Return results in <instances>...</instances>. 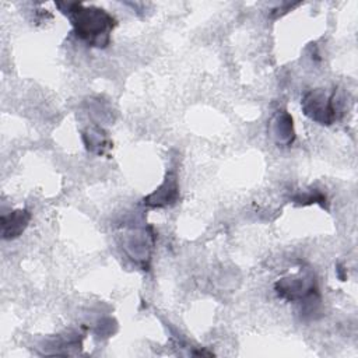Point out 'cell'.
I'll return each mask as SVG.
<instances>
[{"label":"cell","instance_id":"cell-1","mask_svg":"<svg viewBox=\"0 0 358 358\" xmlns=\"http://www.w3.org/2000/svg\"><path fill=\"white\" fill-rule=\"evenodd\" d=\"M63 13L71 20L76 35L91 46L103 48L109 43L110 32L116 25L115 18L102 8L85 7L81 3H67Z\"/></svg>","mask_w":358,"mask_h":358},{"label":"cell","instance_id":"cell-2","mask_svg":"<svg viewBox=\"0 0 358 358\" xmlns=\"http://www.w3.org/2000/svg\"><path fill=\"white\" fill-rule=\"evenodd\" d=\"M301 108L303 113L320 124H331L337 119L338 108L336 103V91H326L324 88H316L306 92L302 98Z\"/></svg>","mask_w":358,"mask_h":358},{"label":"cell","instance_id":"cell-3","mask_svg":"<svg viewBox=\"0 0 358 358\" xmlns=\"http://www.w3.org/2000/svg\"><path fill=\"white\" fill-rule=\"evenodd\" d=\"M277 294L288 301H302L312 298L316 292L315 280L310 274L298 273L295 275L284 277L274 284Z\"/></svg>","mask_w":358,"mask_h":358},{"label":"cell","instance_id":"cell-4","mask_svg":"<svg viewBox=\"0 0 358 358\" xmlns=\"http://www.w3.org/2000/svg\"><path fill=\"white\" fill-rule=\"evenodd\" d=\"M179 197V186H178V179L173 172H168L165 176V180L162 185L144 197V204L148 207H166L173 204Z\"/></svg>","mask_w":358,"mask_h":358},{"label":"cell","instance_id":"cell-5","mask_svg":"<svg viewBox=\"0 0 358 358\" xmlns=\"http://www.w3.org/2000/svg\"><path fill=\"white\" fill-rule=\"evenodd\" d=\"M271 134L277 144L289 145L295 138L292 116L287 110H278L271 119Z\"/></svg>","mask_w":358,"mask_h":358},{"label":"cell","instance_id":"cell-6","mask_svg":"<svg viewBox=\"0 0 358 358\" xmlns=\"http://www.w3.org/2000/svg\"><path fill=\"white\" fill-rule=\"evenodd\" d=\"M31 214L28 210H15L7 215H1L3 239H14L20 236L28 227Z\"/></svg>","mask_w":358,"mask_h":358},{"label":"cell","instance_id":"cell-7","mask_svg":"<svg viewBox=\"0 0 358 358\" xmlns=\"http://www.w3.org/2000/svg\"><path fill=\"white\" fill-rule=\"evenodd\" d=\"M84 141H85V145L90 151L92 152H98V154H102L103 152V148H108L109 147V143H108V138L106 136L102 133V130L99 129H88L85 133H84Z\"/></svg>","mask_w":358,"mask_h":358}]
</instances>
